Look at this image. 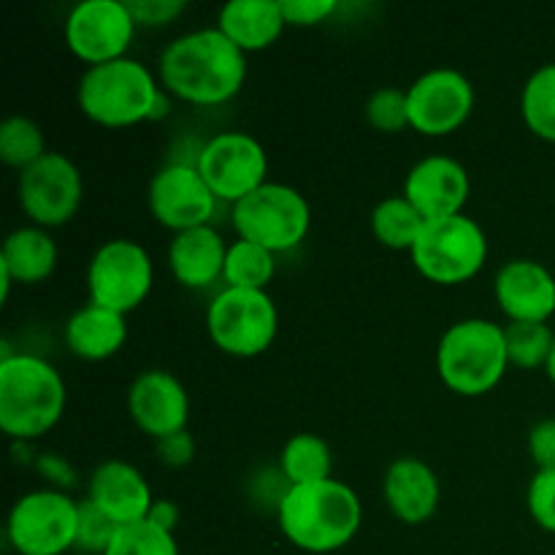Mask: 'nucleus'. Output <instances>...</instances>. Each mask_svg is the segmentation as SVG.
Here are the masks:
<instances>
[{
	"instance_id": "24",
	"label": "nucleus",
	"mask_w": 555,
	"mask_h": 555,
	"mask_svg": "<svg viewBox=\"0 0 555 555\" xmlns=\"http://www.w3.org/2000/svg\"><path fill=\"white\" fill-rule=\"evenodd\" d=\"M57 269V244L49 231L38 225L16 228L5 236L0 249V274L16 285L47 282Z\"/></svg>"
},
{
	"instance_id": "28",
	"label": "nucleus",
	"mask_w": 555,
	"mask_h": 555,
	"mask_svg": "<svg viewBox=\"0 0 555 555\" xmlns=\"http://www.w3.org/2000/svg\"><path fill=\"white\" fill-rule=\"evenodd\" d=\"M520 114L531 133L555 144V63L542 65L529 76L520 92Z\"/></svg>"
},
{
	"instance_id": "32",
	"label": "nucleus",
	"mask_w": 555,
	"mask_h": 555,
	"mask_svg": "<svg viewBox=\"0 0 555 555\" xmlns=\"http://www.w3.org/2000/svg\"><path fill=\"white\" fill-rule=\"evenodd\" d=\"M366 122L372 125L377 133H401L410 128V101H406V90L399 87H379L369 95L366 106Z\"/></svg>"
},
{
	"instance_id": "40",
	"label": "nucleus",
	"mask_w": 555,
	"mask_h": 555,
	"mask_svg": "<svg viewBox=\"0 0 555 555\" xmlns=\"http://www.w3.org/2000/svg\"><path fill=\"white\" fill-rule=\"evenodd\" d=\"M545 372H547V377H551V379H553V385H555V341H553L551 358H547V366H545Z\"/></svg>"
},
{
	"instance_id": "30",
	"label": "nucleus",
	"mask_w": 555,
	"mask_h": 555,
	"mask_svg": "<svg viewBox=\"0 0 555 555\" xmlns=\"http://www.w3.org/2000/svg\"><path fill=\"white\" fill-rule=\"evenodd\" d=\"M504 341H507L509 366L534 372L547 366L555 334L547 323H509L504 325Z\"/></svg>"
},
{
	"instance_id": "19",
	"label": "nucleus",
	"mask_w": 555,
	"mask_h": 555,
	"mask_svg": "<svg viewBox=\"0 0 555 555\" xmlns=\"http://www.w3.org/2000/svg\"><path fill=\"white\" fill-rule=\"evenodd\" d=\"M87 499L119 529L146 520L155 504L146 477L128 461H106L98 466L87 486Z\"/></svg>"
},
{
	"instance_id": "22",
	"label": "nucleus",
	"mask_w": 555,
	"mask_h": 555,
	"mask_svg": "<svg viewBox=\"0 0 555 555\" xmlns=\"http://www.w3.org/2000/svg\"><path fill=\"white\" fill-rule=\"evenodd\" d=\"M217 30L247 52H263L287 27L280 0H231L217 14Z\"/></svg>"
},
{
	"instance_id": "13",
	"label": "nucleus",
	"mask_w": 555,
	"mask_h": 555,
	"mask_svg": "<svg viewBox=\"0 0 555 555\" xmlns=\"http://www.w3.org/2000/svg\"><path fill=\"white\" fill-rule=\"evenodd\" d=\"M135 20L125 0H81L65 16V47L76 60L92 65L128 57Z\"/></svg>"
},
{
	"instance_id": "21",
	"label": "nucleus",
	"mask_w": 555,
	"mask_h": 555,
	"mask_svg": "<svg viewBox=\"0 0 555 555\" xmlns=\"http://www.w3.org/2000/svg\"><path fill=\"white\" fill-rule=\"evenodd\" d=\"M228 247L231 244H225L220 231L211 225L173 233L171 247H168V269L182 287L204 291L225 274Z\"/></svg>"
},
{
	"instance_id": "27",
	"label": "nucleus",
	"mask_w": 555,
	"mask_h": 555,
	"mask_svg": "<svg viewBox=\"0 0 555 555\" xmlns=\"http://www.w3.org/2000/svg\"><path fill=\"white\" fill-rule=\"evenodd\" d=\"M276 274V255L253 242H236L228 247L225 274L222 282L225 287H238V291H266Z\"/></svg>"
},
{
	"instance_id": "11",
	"label": "nucleus",
	"mask_w": 555,
	"mask_h": 555,
	"mask_svg": "<svg viewBox=\"0 0 555 555\" xmlns=\"http://www.w3.org/2000/svg\"><path fill=\"white\" fill-rule=\"evenodd\" d=\"M195 166L215 198L233 206L269 182V155L263 144L244 130H225L206 141Z\"/></svg>"
},
{
	"instance_id": "26",
	"label": "nucleus",
	"mask_w": 555,
	"mask_h": 555,
	"mask_svg": "<svg viewBox=\"0 0 555 555\" xmlns=\"http://www.w3.org/2000/svg\"><path fill=\"white\" fill-rule=\"evenodd\" d=\"M426 217L404 198V195H390V198L379 201L372 211V233L383 247L388 249H410L421 238L423 228H426Z\"/></svg>"
},
{
	"instance_id": "37",
	"label": "nucleus",
	"mask_w": 555,
	"mask_h": 555,
	"mask_svg": "<svg viewBox=\"0 0 555 555\" xmlns=\"http://www.w3.org/2000/svg\"><path fill=\"white\" fill-rule=\"evenodd\" d=\"M529 453L537 469H555V417L534 423L529 431Z\"/></svg>"
},
{
	"instance_id": "39",
	"label": "nucleus",
	"mask_w": 555,
	"mask_h": 555,
	"mask_svg": "<svg viewBox=\"0 0 555 555\" xmlns=\"http://www.w3.org/2000/svg\"><path fill=\"white\" fill-rule=\"evenodd\" d=\"M146 520H150L152 526H157V529L173 534V529H177V524H179V507L173 502H168V499H155V504H152Z\"/></svg>"
},
{
	"instance_id": "34",
	"label": "nucleus",
	"mask_w": 555,
	"mask_h": 555,
	"mask_svg": "<svg viewBox=\"0 0 555 555\" xmlns=\"http://www.w3.org/2000/svg\"><path fill=\"white\" fill-rule=\"evenodd\" d=\"M529 513L540 529L555 534V469H537L531 477Z\"/></svg>"
},
{
	"instance_id": "15",
	"label": "nucleus",
	"mask_w": 555,
	"mask_h": 555,
	"mask_svg": "<svg viewBox=\"0 0 555 555\" xmlns=\"http://www.w3.org/2000/svg\"><path fill=\"white\" fill-rule=\"evenodd\" d=\"M146 204L152 217L173 233L209 225L217 209L215 193L195 163H168L160 168L150 182Z\"/></svg>"
},
{
	"instance_id": "12",
	"label": "nucleus",
	"mask_w": 555,
	"mask_h": 555,
	"mask_svg": "<svg viewBox=\"0 0 555 555\" xmlns=\"http://www.w3.org/2000/svg\"><path fill=\"white\" fill-rule=\"evenodd\" d=\"M20 206L30 225L60 228L68 225L85 201V179L79 166L63 152H47L36 166L20 173L16 184Z\"/></svg>"
},
{
	"instance_id": "17",
	"label": "nucleus",
	"mask_w": 555,
	"mask_h": 555,
	"mask_svg": "<svg viewBox=\"0 0 555 555\" xmlns=\"http://www.w3.org/2000/svg\"><path fill=\"white\" fill-rule=\"evenodd\" d=\"M469 188V173L455 157L428 155L410 168L401 195L426 220H444V217L464 215Z\"/></svg>"
},
{
	"instance_id": "20",
	"label": "nucleus",
	"mask_w": 555,
	"mask_h": 555,
	"mask_svg": "<svg viewBox=\"0 0 555 555\" xmlns=\"http://www.w3.org/2000/svg\"><path fill=\"white\" fill-rule=\"evenodd\" d=\"M383 496L390 513L406 526H423L437 515L442 486L426 461L396 459L383 477Z\"/></svg>"
},
{
	"instance_id": "35",
	"label": "nucleus",
	"mask_w": 555,
	"mask_h": 555,
	"mask_svg": "<svg viewBox=\"0 0 555 555\" xmlns=\"http://www.w3.org/2000/svg\"><path fill=\"white\" fill-rule=\"evenodd\" d=\"M282 16L293 27H314L339 11L336 0H280Z\"/></svg>"
},
{
	"instance_id": "3",
	"label": "nucleus",
	"mask_w": 555,
	"mask_h": 555,
	"mask_svg": "<svg viewBox=\"0 0 555 555\" xmlns=\"http://www.w3.org/2000/svg\"><path fill=\"white\" fill-rule=\"evenodd\" d=\"M65 383L57 369L30 352L3 350L0 358V428L16 442L52 431L65 412Z\"/></svg>"
},
{
	"instance_id": "23",
	"label": "nucleus",
	"mask_w": 555,
	"mask_h": 555,
	"mask_svg": "<svg viewBox=\"0 0 555 555\" xmlns=\"http://www.w3.org/2000/svg\"><path fill=\"white\" fill-rule=\"evenodd\" d=\"M128 341L125 314L103 309L98 304H85L65 323V347L81 361H108Z\"/></svg>"
},
{
	"instance_id": "33",
	"label": "nucleus",
	"mask_w": 555,
	"mask_h": 555,
	"mask_svg": "<svg viewBox=\"0 0 555 555\" xmlns=\"http://www.w3.org/2000/svg\"><path fill=\"white\" fill-rule=\"evenodd\" d=\"M119 526L112 524L90 499H81L79 502V526H76V547L79 553H92L103 555L112 545L114 534H117Z\"/></svg>"
},
{
	"instance_id": "36",
	"label": "nucleus",
	"mask_w": 555,
	"mask_h": 555,
	"mask_svg": "<svg viewBox=\"0 0 555 555\" xmlns=\"http://www.w3.org/2000/svg\"><path fill=\"white\" fill-rule=\"evenodd\" d=\"M128 9L135 25L163 27L177 22L188 11V3L184 0H128Z\"/></svg>"
},
{
	"instance_id": "10",
	"label": "nucleus",
	"mask_w": 555,
	"mask_h": 555,
	"mask_svg": "<svg viewBox=\"0 0 555 555\" xmlns=\"http://www.w3.org/2000/svg\"><path fill=\"white\" fill-rule=\"evenodd\" d=\"M155 282L150 253L133 238H108L95 249L87 266L90 304L130 314L146 301Z\"/></svg>"
},
{
	"instance_id": "14",
	"label": "nucleus",
	"mask_w": 555,
	"mask_h": 555,
	"mask_svg": "<svg viewBox=\"0 0 555 555\" xmlns=\"http://www.w3.org/2000/svg\"><path fill=\"white\" fill-rule=\"evenodd\" d=\"M410 101V128L428 139L455 133L475 108V87L461 70L434 68L412 81L406 90Z\"/></svg>"
},
{
	"instance_id": "16",
	"label": "nucleus",
	"mask_w": 555,
	"mask_h": 555,
	"mask_svg": "<svg viewBox=\"0 0 555 555\" xmlns=\"http://www.w3.org/2000/svg\"><path fill=\"white\" fill-rule=\"evenodd\" d=\"M128 412L146 437L166 439L188 431L190 396L184 385L166 369H150L133 379L128 390Z\"/></svg>"
},
{
	"instance_id": "18",
	"label": "nucleus",
	"mask_w": 555,
	"mask_h": 555,
	"mask_svg": "<svg viewBox=\"0 0 555 555\" xmlns=\"http://www.w3.org/2000/svg\"><path fill=\"white\" fill-rule=\"evenodd\" d=\"M493 293L509 323H547L555 314V276L540 260H507L499 269Z\"/></svg>"
},
{
	"instance_id": "4",
	"label": "nucleus",
	"mask_w": 555,
	"mask_h": 555,
	"mask_svg": "<svg viewBox=\"0 0 555 555\" xmlns=\"http://www.w3.org/2000/svg\"><path fill=\"white\" fill-rule=\"evenodd\" d=\"M160 95L163 87L152 70L133 57L92 65L81 74L76 90L81 114L108 130L152 122Z\"/></svg>"
},
{
	"instance_id": "8",
	"label": "nucleus",
	"mask_w": 555,
	"mask_h": 555,
	"mask_svg": "<svg viewBox=\"0 0 555 555\" xmlns=\"http://www.w3.org/2000/svg\"><path fill=\"white\" fill-rule=\"evenodd\" d=\"M309 225V201L291 184L266 182L233 206V228L238 238L260 244L274 255L296 249L307 238Z\"/></svg>"
},
{
	"instance_id": "7",
	"label": "nucleus",
	"mask_w": 555,
	"mask_h": 555,
	"mask_svg": "<svg viewBox=\"0 0 555 555\" xmlns=\"http://www.w3.org/2000/svg\"><path fill=\"white\" fill-rule=\"evenodd\" d=\"M488 260L486 231L466 215L428 220L412 247V263L437 285H464L482 271Z\"/></svg>"
},
{
	"instance_id": "1",
	"label": "nucleus",
	"mask_w": 555,
	"mask_h": 555,
	"mask_svg": "<svg viewBox=\"0 0 555 555\" xmlns=\"http://www.w3.org/2000/svg\"><path fill=\"white\" fill-rule=\"evenodd\" d=\"M160 87L193 106H220L242 92L247 54L233 47L217 27L173 38L157 63Z\"/></svg>"
},
{
	"instance_id": "2",
	"label": "nucleus",
	"mask_w": 555,
	"mask_h": 555,
	"mask_svg": "<svg viewBox=\"0 0 555 555\" xmlns=\"http://www.w3.org/2000/svg\"><path fill=\"white\" fill-rule=\"evenodd\" d=\"M280 529L293 547L304 553H336L356 540L361 529V499L347 482L323 480L291 486L276 507Z\"/></svg>"
},
{
	"instance_id": "29",
	"label": "nucleus",
	"mask_w": 555,
	"mask_h": 555,
	"mask_svg": "<svg viewBox=\"0 0 555 555\" xmlns=\"http://www.w3.org/2000/svg\"><path fill=\"white\" fill-rule=\"evenodd\" d=\"M47 135L30 117H9L0 125V160L14 171H27L47 155Z\"/></svg>"
},
{
	"instance_id": "25",
	"label": "nucleus",
	"mask_w": 555,
	"mask_h": 555,
	"mask_svg": "<svg viewBox=\"0 0 555 555\" xmlns=\"http://www.w3.org/2000/svg\"><path fill=\"white\" fill-rule=\"evenodd\" d=\"M280 469L291 486H312V482L331 480L334 455L328 442L318 434H293L280 455Z\"/></svg>"
},
{
	"instance_id": "6",
	"label": "nucleus",
	"mask_w": 555,
	"mask_h": 555,
	"mask_svg": "<svg viewBox=\"0 0 555 555\" xmlns=\"http://www.w3.org/2000/svg\"><path fill=\"white\" fill-rule=\"evenodd\" d=\"M211 345L233 358H258L280 334V309L266 291L225 287L206 309Z\"/></svg>"
},
{
	"instance_id": "31",
	"label": "nucleus",
	"mask_w": 555,
	"mask_h": 555,
	"mask_svg": "<svg viewBox=\"0 0 555 555\" xmlns=\"http://www.w3.org/2000/svg\"><path fill=\"white\" fill-rule=\"evenodd\" d=\"M103 555H179V545L173 534L157 529L150 520H141V524L117 529Z\"/></svg>"
},
{
	"instance_id": "38",
	"label": "nucleus",
	"mask_w": 555,
	"mask_h": 555,
	"mask_svg": "<svg viewBox=\"0 0 555 555\" xmlns=\"http://www.w3.org/2000/svg\"><path fill=\"white\" fill-rule=\"evenodd\" d=\"M157 459L168 466V469H182L195 459V439L190 431L171 434L166 439H157Z\"/></svg>"
},
{
	"instance_id": "9",
	"label": "nucleus",
	"mask_w": 555,
	"mask_h": 555,
	"mask_svg": "<svg viewBox=\"0 0 555 555\" xmlns=\"http://www.w3.org/2000/svg\"><path fill=\"white\" fill-rule=\"evenodd\" d=\"M79 502L63 491H30L14 502L5 524L9 545L20 555H63L76 547Z\"/></svg>"
},
{
	"instance_id": "5",
	"label": "nucleus",
	"mask_w": 555,
	"mask_h": 555,
	"mask_svg": "<svg viewBox=\"0 0 555 555\" xmlns=\"http://www.w3.org/2000/svg\"><path fill=\"white\" fill-rule=\"evenodd\" d=\"M509 369L504 328L493 320H459L442 334L437 347V372L459 396H486Z\"/></svg>"
}]
</instances>
